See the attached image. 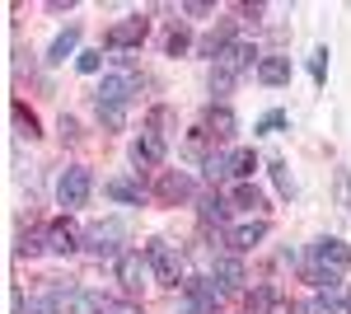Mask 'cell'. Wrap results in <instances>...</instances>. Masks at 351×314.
<instances>
[{
	"label": "cell",
	"mask_w": 351,
	"mask_h": 314,
	"mask_svg": "<svg viewBox=\"0 0 351 314\" xmlns=\"http://www.w3.org/2000/svg\"><path fill=\"white\" fill-rule=\"evenodd\" d=\"M14 117H19V127H24L28 136H38V117H33V113H28L24 104H14Z\"/></svg>",
	"instance_id": "cell-26"
},
{
	"label": "cell",
	"mask_w": 351,
	"mask_h": 314,
	"mask_svg": "<svg viewBox=\"0 0 351 314\" xmlns=\"http://www.w3.org/2000/svg\"><path fill=\"white\" fill-rule=\"evenodd\" d=\"M117 239H122V225L117 221H104V225H94L89 230V254H117Z\"/></svg>",
	"instance_id": "cell-9"
},
{
	"label": "cell",
	"mask_w": 351,
	"mask_h": 314,
	"mask_svg": "<svg viewBox=\"0 0 351 314\" xmlns=\"http://www.w3.org/2000/svg\"><path fill=\"white\" fill-rule=\"evenodd\" d=\"M132 94H141V76H136V71H117V76L104 80V89H99V108H127Z\"/></svg>",
	"instance_id": "cell-2"
},
{
	"label": "cell",
	"mask_w": 351,
	"mask_h": 314,
	"mask_svg": "<svg viewBox=\"0 0 351 314\" xmlns=\"http://www.w3.org/2000/svg\"><path fill=\"white\" fill-rule=\"evenodd\" d=\"M47 249H52V254H75V249H80V230H75L71 221H56L52 230H47Z\"/></svg>",
	"instance_id": "cell-10"
},
{
	"label": "cell",
	"mask_w": 351,
	"mask_h": 314,
	"mask_svg": "<svg viewBox=\"0 0 351 314\" xmlns=\"http://www.w3.org/2000/svg\"><path fill=\"white\" fill-rule=\"evenodd\" d=\"M136 164H145V169H155V164H164V136L155 127H145L141 136H136Z\"/></svg>",
	"instance_id": "cell-8"
},
{
	"label": "cell",
	"mask_w": 351,
	"mask_h": 314,
	"mask_svg": "<svg viewBox=\"0 0 351 314\" xmlns=\"http://www.w3.org/2000/svg\"><path fill=\"white\" fill-rule=\"evenodd\" d=\"M225 211H230V207L211 197V202H202V221H216V225H220V221H225Z\"/></svg>",
	"instance_id": "cell-25"
},
{
	"label": "cell",
	"mask_w": 351,
	"mask_h": 314,
	"mask_svg": "<svg viewBox=\"0 0 351 314\" xmlns=\"http://www.w3.org/2000/svg\"><path fill=\"white\" fill-rule=\"evenodd\" d=\"M206 136H211V131H202V127L192 131L188 136V155H202V150H206Z\"/></svg>",
	"instance_id": "cell-29"
},
{
	"label": "cell",
	"mask_w": 351,
	"mask_h": 314,
	"mask_svg": "<svg viewBox=\"0 0 351 314\" xmlns=\"http://www.w3.org/2000/svg\"><path fill=\"white\" fill-rule=\"evenodd\" d=\"M99 117H104V127H122L127 122V108H99Z\"/></svg>",
	"instance_id": "cell-27"
},
{
	"label": "cell",
	"mask_w": 351,
	"mask_h": 314,
	"mask_svg": "<svg viewBox=\"0 0 351 314\" xmlns=\"http://www.w3.org/2000/svg\"><path fill=\"white\" fill-rule=\"evenodd\" d=\"M188 287V300L197 314H216L220 310V295H225V287H216V282H202V277H192V282H183Z\"/></svg>",
	"instance_id": "cell-6"
},
{
	"label": "cell",
	"mask_w": 351,
	"mask_h": 314,
	"mask_svg": "<svg viewBox=\"0 0 351 314\" xmlns=\"http://www.w3.org/2000/svg\"><path fill=\"white\" fill-rule=\"evenodd\" d=\"M145 258L155 267V282H160V287H178V282H183V258H178L169 244H150Z\"/></svg>",
	"instance_id": "cell-4"
},
{
	"label": "cell",
	"mask_w": 351,
	"mask_h": 314,
	"mask_svg": "<svg viewBox=\"0 0 351 314\" xmlns=\"http://www.w3.org/2000/svg\"><path fill=\"white\" fill-rule=\"evenodd\" d=\"M160 197L164 202H178V197H192V183L183 174H160Z\"/></svg>",
	"instance_id": "cell-15"
},
{
	"label": "cell",
	"mask_w": 351,
	"mask_h": 314,
	"mask_svg": "<svg viewBox=\"0 0 351 314\" xmlns=\"http://www.w3.org/2000/svg\"><path fill=\"white\" fill-rule=\"evenodd\" d=\"M258 239H267V221H248V225H234V230H230V249H253V244H258Z\"/></svg>",
	"instance_id": "cell-12"
},
{
	"label": "cell",
	"mask_w": 351,
	"mask_h": 314,
	"mask_svg": "<svg viewBox=\"0 0 351 314\" xmlns=\"http://www.w3.org/2000/svg\"><path fill=\"white\" fill-rule=\"evenodd\" d=\"M211 136H216V141L234 136V113H230V108H211Z\"/></svg>",
	"instance_id": "cell-19"
},
{
	"label": "cell",
	"mask_w": 351,
	"mask_h": 314,
	"mask_svg": "<svg viewBox=\"0 0 351 314\" xmlns=\"http://www.w3.org/2000/svg\"><path fill=\"white\" fill-rule=\"evenodd\" d=\"M271 174H276V188H281L286 197L295 192V183H291V174H286V164H271Z\"/></svg>",
	"instance_id": "cell-28"
},
{
	"label": "cell",
	"mask_w": 351,
	"mask_h": 314,
	"mask_svg": "<svg viewBox=\"0 0 351 314\" xmlns=\"http://www.w3.org/2000/svg\"><path fill=\"white\" fill-rule=\"evenodd\" d=\"M108 197H117V202H141V188L136 183H127V179H112L108 188H104Z\"/></svg>",
	"instance_id": "cell-21"
},
{
	"label": "cell",
	"mask_w": 351,
	"mask_h": 314,
	"mask_svg": "<svg viewBox=\"0 0 351 314\" xmlns=\"http://www.w3.org/2000/svg\"><path fill=\"white\" fill-rule=\"evenodd\" d=\"M188 47H192V33H188V28H173V33H169V56L188 52Z\"/></svg>",
	"instance_id": "cell-23"
},
{
	"label": "cell",
	"mask_w": 351,
	"mask_h": 314,
	"mask_svg": "<svg viewBox=\"0 0 351 314\" xmlns=\"http://www.w3.org/2000/svg\"><path fill=\"white\" fill-rule=\"evenodd\" d=\"M314 262H319L324 272L337 277V272H347V267H351V249L342 244V239H324V244L314 249Z\"/></svg>",
	"instance_id": "cell-7"
},
{
	"label": "cell",
	"mask_w": 351,
	"mask_h": 314,
	"mask_svg": "<svg viewBox=\"0 0 351 314\" xmlns=\"http://www.w3.org/2000/svg\"><path fill=\"white\" fill-rule=\"evenodd\" d=\"M206 179H211V183L230 179V155H211V159H206Z\"/></svg>",
	"instance_id": "cell-22"
},
{
	"label": "cell",
	"mask_w": 351,
	"mask_h": 314,
	"mask_svg": "<svg viewBox=\"0 0 351 314\" xmlns=\"http://www.w3.org/2000/svg\"><path fill=\"white\" fill-rule=\"evenodd\" d=\"M145 33H150V19H122V24L108 28V38H104V47H112V52H127V47H141L145 43Z\"/></svg>",
	"instance_id": "cell-5"
},
{
	"label": "cell",
	"mask_w": 351,
	"mask_h": 314,
	"mask_svg": "<svg viewBox=\"0 0 351 314\" xmlns=\"http://www.w3.org/2000/svg\"><path fill=\"white\" fill-rule=\"evenodd\" d=\"M258 80H263V85H286V80H291V61H286V56H263V61H258Z\"/></svg>",
	"instance_id": "cell-13"
},
{
	"label": "cell",
	"mask_w": 351,
	"mask_h": 314,
	"mask_svg": "<svg viewBox=\"0 0 351 314\" xmlns=\"http://www.w3.org/2000/svg\"><path fill=\"white\" fill-rule=\"evenodd\" d=\"M75 43H80V28H66V33L52 43V61H66V56L75 52Z\"/></svg>",
	"instance_id": "cell-20"
},
{
	"label": "cell",
	"mask_w": 351,
	"mask_h": 314,
	"mask_svg": "<svg viewBox=\"0 0 351 314\" xmlns=\"http://www.w3.org/2000/svg\"><path fill=\"white\" fill-rule=\"evenodd\" d=\"M117 282L127 291H141V282H145V262H141V254H122L117 258Z\"/></svg>",
	"instance_id": "cell-11"
},
{
	"label": "cell",
	"mask_w": 351,
	"mask_h": 314,
	"mask_svg": "<svg viewBox=\"0 0 351 314\" xmlns=\"http://www.w3.org/2000/svg\"><path fill=\"white\" fill-rule=\"evenodd\" d=\"M108 305H112L108 295H94V291H80L71 310H75V314H108Z\"/></svg>",
	"instance_id": "cell-17"
},
{
	"label": "cell",
	"mask_w": 351,
	"mask_h": 314,
	"mask_svg": "<svg viewBox=\"0 0 351 314\" xmlns=\"http://www.w3.org/2000/svg\"><path fill=\"white\" fill-rule=\"evenodd\" d=\"M108 314H141V310H136V305H127V300H112Z\"/></svg>",
	"instance_id": "cell-32"
},
{
	"label": "cell",
	"mask_w": 351,
	"mask_h": 314,
	"mask_svg": "<svg viewBox=\"0 0 351 314\" xmlns=\"http://www.w3.org/2000/svg\"><path fill=\"white\" fill-rule=\"evenodd\" d=\"M89 192H94V179H89V169H66L61 174V183H56V197H61V207L75 211L89 202Z\"/></svg>",
	"instance_id": "cell-3"
},
{
	"label": "cell",
	"mask_w": 351,
	"mask_h": 314,
	"mask_svg": "<svg viewBox=\"0 0 351 314\" xmlns=\"http://www.w3.org/2000/svg\"><path fill=\"white\" fill-rule=\"evenodd\" d=\"M248 66H253V47H248V43H230V47L216 56V76H211V89H216V94H230V89H234V80H239Z\"/></svg>",
	"instance_id": "cell-1"
},
{
	"label": "cell",
	"mask_w": 351,
	"mask_h": 314,
	"mask_svg": "<svg viewBox=\"0 0 351 314\" xmlns=\"http://www.w3.org/2000/svg\"><path fill=\"white\" fill-rule=\"evenodd\" d=\"M99 61H104V52H80V71H84V76H94Z\"/></svg>",
	"instance_id": "cell-31"
},
{
	"label": "cell",
	"mask_w": 351,
	"mask_h": 314,
	"mask_svg": "<svg viewBox=\"0 0 351 314\" xmlns=\"http://www.w3.org/2000/svg\"><path fill=\"white\" fill-rule=\"evenodd\" d=\"M281 122H286L281 113H267V117H263V131H276V127H281Z\"/></svg>",
	"instance_id": "cell-33"
},
{
	"label": "cell",
	"mask_w": 351,
	"mask_h": 314,
	"mask_svg": "<svg viewBox=\"0 0 351 314\" xmlns=\"http://www.w3.org/2000/svg\"><path fill=\"white\" fill-rule=\"evenodd\" d=\"M253 169H258V155L253 150H234L230 155V179H253Z\"/></svg>",
	"instance_id": "cell-18"
},
{
	"label": "cell",
	"mask_w": 351,
	"mask_h": 314,
	"mask_svg": "<svg viewBox=\"0 0 351 314\" xmlns=\"http://www.w3.org/2000/svg\"><path fill=\"white\" fill-rule=\"evenodd\" d=\"M33 254H43V239H38V235H24V244H19V258H33Z\"/></svg>",
	"instance_id": "cell-30"
},
{
	"label": "cell",
	"mask_w": 351,
	"mask_h": 314,
	"mask_svg": "<svg viewBox=\"0 0 351 314\" xmlns=\"http://www.w3.org/2000/svg\"><path fill=\"white\" fill-rule=\"evenodd\" d=\"M216 282L225 291H239L243 282H248V277H243V262L239 258H216Z\"/></svg>",
	"instance_id": "cell-14"
},
{
	"label": "cell",
	"mask_w": 351,
	"mask_h": 314,
	"mask_svg": "<svg viewBox=\"0 0 351 314\" xmlns=\"http://www.w3.org/2000/svg\"><path fill=\"white\" fill-rule=\"evenodd\" d=\"M230 207H239V211H258V207H263V192H258L253 183H239L234 192H230Z\"/></svg>",
	"instance_id": "cell-16"
},
{
	"label": "cell",
	"mask_w": 351,
	"mask_h": 314,
	"mask_svg": "<svg viewBox=\"0 0 351 314\" xmlns=\"http://www.w3.org/2000/svg\"><path fill=\"white\" fill-rule=\"evenodd\" d=\"M337 202H342V211L351 216V174L347 169H337Z\"/></svg>",
	"instance_id": "cell-24"
}]
</instances>
